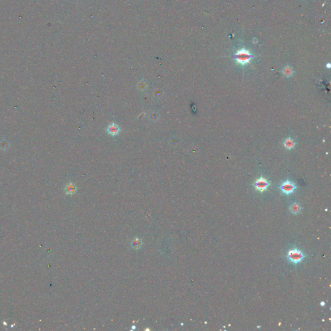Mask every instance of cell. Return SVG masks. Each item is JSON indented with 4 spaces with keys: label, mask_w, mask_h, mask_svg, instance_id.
Here are the masks:
<instances>
[{
    "label": "cell",
    "mask_w": 331,
    "mask_h": 331,
    "mask_svg": "<svg viewBox=\"0 0 331 331\" xmlns=\"http://www.w3.org/2000/svg\"><path fill=\"white\" fill-rule=\"evenodd\" d=\"M284 146H285V148L288 149H291L294 147L295 146V142L294 140L291 138H287L284 142Z\"/></svg>",
    "instance_id": "7"
},
{
    "label": "cell",
    "mask_w": 331,
    "mask_h": 331,
    "mask_svg": "<svg viewBox=\"0 0 331 331\" xmlns=\"http://www.w3.org/2000/svg\"><path fill=\"white\" fill-rule=\"evenodd\" d=\"M234 58H235L237 63L243 66L248 63H250L251 60L252 59L254 56L248 50L241 49L237 51L235 56H234Z\"/></svg>",
    "instance_id": "1"
},
{
    "label": "cell",
    "mask_w": 331,
    "mask_h": 331,
    "mask_svg": "<svg viewBox=\"0 0 331 331\" xmlns=\"http://www.w3.org/2000/svg\"><path fill=\"white\" fill-rule=\"evenodd\" d=\"M142 244L143 243H142V240L140 239H138V238L133 239L132 242H131V246H132V247L134 249H136V250H137V249H140V248H141V247L142 246Z\"/></svg>",
    "instance_id": "8"
},
{
    "label": "cell",
    "mask_w": 331,
    "mask_h": 331,
    "mask_svg": "<svg viewBox=\"0 0 331 331\" xmlns=\"http://www.w3.org/2000/svg\"><path fill=\"white\" fill-rule=\"evenodd\" d=\"M137 87H138V89L139 90L142 91H144L147 89L148 84L144 80H142V81H140L138 83V84H137Z\"/></svg>",
    "instance_id": "12"
},
{
    "label": "cell",
    "mask_w": 331,
    "mask_h": 331,
    "mask_svg": "<svg viewBox=\"0 0 331 331\" xmlns=\"http://www.w3.org/2000/svg\"><path fill=\"white\" fill-rule=\"evenodd\" d=\"M327 67H328V68H330V64H329V63H328V64H327Z\"/></svg>",
    "instance_id": "14"
},
{
    "label": "cell",
    "mask_w": 331,
    "mask_h": 331,
    "mask_svg": "<svg viewBox=\"0 0 331 331\" xmlns=\"http://www.w3.org/2000/svg\"><path fill=\"white\" fill-rule=\"evenodd\" d=\"M120 130H121V129H120L118 125L116 124L115 122L111 123L107 128V133L112 136L117 135V134L119 133Z\"/></svg>",
    "instance_id": "5"
},
{
    "label": "cell",
    "mask_w": 331,
    "mask_h": 331,
    "mask_svg": "<svg viewBox=\"0 0 331 331\" xmlns=\"http://www.w3.org/2000/svg\"><path fill=\"white\" fill-rule=\"evenodd\" d=\"M296 189L295 184L290 180H286L280 186V190L286 195H290Z\"/></svg>",
    "instance_id": "4"
},
{
    "label": "cell",
    "mask_w": 331,
    "mask_h": 331,
    "mask_svg": "<svg viewBox=\"0 0 331 331\" xmlns=\"http://www.w3.org/2000/svg\"><path fill=\"white\" fill-rule=\"evenodd\" d=\"M159 115L157 114L156 113H152L151 115H150V118L151 119V121H157L158 119H159Z\"/></svg>",
    "instance_id": "13"
},
{
    "label": "cell",
    "mask_w": 331,
    "mask_h": 331,
    "mask_svg": "<svg viewBox=\"0 0 331 331\" xmlns=\"http://www.w3.org/2000/svg\"><path fill=\"white\" fill-rule=\"evenodd\" d=\"M270 185V183L265 178L261 177L257 178L254 183L255 188L260 192H263L268 189L269 186Z\"/></svg>",
    "instance_id": "3"
},
{
    "label": "cell",
    "mask_w": 331,
    "mask_h": 331,
    "mask_svg": "<svg viewBox=\"0 0 331 331\" xmlns=\"http://www.w3.org/2000/svg\"><path fill=\"white\" fill-rule=\"evenodd\" d=\"M77 187H76L74 184L72 183H69L66 186L64 191H65V193L67 195H73L77 192Z\"/></svg>",
    "instance_id": "6"
},
{
    "label": "cell",
    "mask_w": 331,
    "mask_h": 331,
    "mask_svg": "<svg viewBox=\"0 0 331 331\" xmlns=\"http://www.w3.org/2000/svg\"><path fill=\"white\" fill-rule=\"evenodd\" d=\"M10 148V143L6 140H2L0 141V149L2 151H7Z\"/></svg>",
    "instance_id": "10"
},
{
    "label": "cell",
    "mask_w": 331,
    "mask_h": 331,
    "mask_svg": "<svg viewBox=\"0 0 331 331\" xmlns=\"http://www.w3.org/2000/svg\"><path fill=\"white\" fill-rule=\"evenodd\" d=\"M305 257V256L303 254L302 252L297 248L290 250L288 254H287V257H288V260L295 265L302 261V260Z\"/></svg>",
    "instance_id": "2"
},
{
    "label": "cell",
    "mask_w": 331,
    "mask_h": 331,
    "mask_svg": "<svg viewBox=\"0 0 331 331\" xmlns=\"http://www.w3.org/2000/svg\"><path fill=\"white\" fill-rule=\"evenodd\" d=\"M290 210H291V212L292 213H294V214H297V213L300 212L301 206L298 203H294L291 205V207H290Z\"/></svg>",
    "instance_id": "9"
},
{
    "label": "cell",
    "mask_w": 331,
    "mask_h": 331,
    "mask_svg": "<svg viewBox=\"0 0 331 331\" xmlns=\"http://www.w3.org/2000/svg\"><path fill=\"white\" fill-rule=\"evenodd\" d=\"M283 73L285 77H290L293 75V69L291 67L286 66L283 70Z\"/></svg>",
    "instance_id": "11"
}]
</instances>
